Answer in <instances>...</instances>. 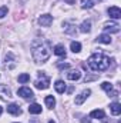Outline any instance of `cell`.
Listing matches in <instances>:
<instances>
[{
  "mask_svg": "<svg viewBox=\"0 0 121 123\" xmlns=\"http://www.w3.org/2000/svg\"><path fill=\"white\" fill-rule=\"evenodd\" d=\"M51 43L46 39H36L31 42V56L36 63H44L50 57Z\"/></svg>",
  "mask_w": 121,
  "mask_h": 123,
  "instance_id": "obj_1",
  "label": "cell"
},
{
  "mask_svg": "<svg viewBox=\"0 0 121 123\" xmlns=\"http://www.w3.org/2000/svg\"><path fill=\"white\" fill-rule=\"evenodd\" d=\"M111 59L110 57H107L105 55H103V53H95V55H93L88 57V67H90L93 72H104V70H107L108 67H110V64H111Z\"/></svg>",
  "mask_w": 121,
  "mask_h": 123,
  "instance_id": "obj_2",
  "label": "cell"
},
{
  "mask_svg": "<svg viewBox=\"0 0 121 123\" xmlns=\"http://www.w3.org/2000/svg\"><path fill=\"white\" fill-rule=\"evenodd\" d=\"M38 76H40V79L36 82V87H37V89H40V90L49 89V86H50V79H49L47 76H44V74H43V72H40V73H38Z\"/></svg>",
  "mask_w": 121,
  "mask_h": 123,
  "instance_id": "obj_3",
  "label": "cell"
},
{
  "mask_svg": "<svg viewBox=\"0 0 121 123\" xmlns=\"http://www.w3.org/2000/svg\"><path fill=\"white\" fill-rule=\"evenodd\" d=\"M17 94L22 96L23 99H34V93H33V90H31L30 87H26V86L20 87V89L17 90Z\"/></svg>",
  "mask_w": 121,
  "mask_h": 123,
  "instance_id": "obj_4",
  "label": "cell"
},
{
  "mask_svg": "<svg viewBox=\"0 0 121 123\" xmlns=\"http://www.w3.org/2000/svg\"><path fill=\"white\" fill-rule=\"evenodd\" d=\"M101 87L107 92V94H108L110 97H117V96H118V92H117V90H114L113 85H111V83H108V82L101 83Z\"/></svg>",
  "mask_w": 121,
  "mask_h": 123,
  "instance_id": "obj_5",
  "label": "cell"
},
{
  "mask_svg": "<svg viewBox=\"0 0 121 123\" xmlns=\"http://www.w3.org/2000/svg\"><path fill=\"white\" fill-rule=\"evenodd\" d=\"M38 23H40L43 27H49V26L53 23V16H51V14H43V16H40Z\"/></svg>",
  "mask_w": 121,
  "mask_h": 123,
  "instance_id": "obj_6",
  "label": "cell"
},
{
  "mask_svg": "<svg viewBox=\"0 0 121 123\" xmlns=\"http://www.w3.org/2000/svg\"><path fill=\"white\" fill-rule=\"evenodd\" d=\"M90 94H91V90H90V89H86V90H83V92H81L78 96H77V97H76V105H78V106H80V105H83V103H84V100H86V99H87Z\"/></svg>",
  "mask_w": 121,
  "mask_h": 123,
  "instance_id": "obj_7",
  "label": "cell"
},
{
  "mask_svg": "<svg viewBox=\"0 0 121 123\" xmlns=\"http://www.w3.org/2000/svg\"><path fill=\"white\" fill-rule=\"evenodd\" d=\"M107 13H108V16L111 17V19H120L121 17V10L120 7H117V6H113V7H108V10H107Z\"/></svg>",
  "mask_w": 121,
  "mask_h": 123,
  "instance_id": "obj_8",
  "label": "cell"
},
{
  "mask_svg": "<svg viewBox=\"0 0 121 123\" xmlns=\"http://www.w3.org/2000/svg\"><path fill=\"white\" fill-rule=\"evenodd\" d=\"M104 31H107V33H118L120 31V25L118 23H107V25H104Z\"/></svg>",
  "mask_w": 121,
  "mask_h": 123,
  "instance_id": "obj_9",
  "label": "cell"
},
{
  "mask_svg": "<svg viewBox=\"0 0 121 123\" xmlns=\"http://www.w3.org/2000/svg\"><path fill=\"white\" fill-rule=\"evenodd\" d=\"M10 97H11V93H10V90L7 89V86L0 85V99L7 100V99H10Z\"/></svg>",
  "mask_w": 121,
  "mask_h": 123,
  "instance_id": "obj_10",
  "label": "cell"
},
{
  "mask_svg": "<svg viewBox=\"0 0 121 123\" xmlns=\"http://www.w3.org/2000/svg\"><path fill=\"white\" fill-rule=\"evenodd\" d=\"M7 112H9L10 115H14V116H19V115H22V110H20V107H19L16 103H11V105H9V106H7Z\"/></svg>",
  "mask_w": 121,
  "mask_h": 123,
  "instance_id": "obj_11",
  "label": "cell"
},
{
  "mask_svg": "<svg viewBox=\"0 0 121 123\" xmlns=\"http://www.w3.org/2000/svg\"><path fill=\"white\" fill-rule=\"evenodd\" d=\"M81 77V73H80V70H77V69H74V70H70L68 73H67V79L68 80H78Z\"/></svg>",
  "mask_w": 121,
  "mask_h": 123,
  "instance_id": "obj_12",
  "label": "cell"
},
{
  "mask_svg": "<svg viewBox=\"0 0 121 123\" xmlns=\"http://www.w3.org/2000/svg\"><path fill=\"white\" fill-rule=\"evenodd\" d=\"M90 117L91 119H105V113L101 109H95L90 113Z\"/></svg>",
  "mask_w": 121,
  "mask_h": 123,
  "instance_id": "obj_13",
  "label": "cell"
},
{
  "mask_svg": "<svg viewBox=\"0 0 121 123\" xmlns=\"http://www.w3.org/2000/svg\"><path fill=\"white\" fill-rule=\"evenodd\" d=\"M110 110H111V113H113L114 116H118V115L121 113V105L117 103V102L111 103V105H110Z\"/></svg>",
  "mask_w": 121,
  "mask_h": 123,
  "instance_id": "obj_14",
  "label": "cell"
},
{
  "mask_svg": "<svg viewBox=\"0 0 121 123\" xmlns=\"http://www.w3.org/2000/svg\"><path fill=\"white\" fill-rule=\"evenodd\" d=\"M98 1H101V0H81V7H83V9H91V7H94Z\"/></svg>",
  "mask_w": 121,
  "mask_h": 123,
  "instance_id": "obj_15",
  "label": "cell"
},
{
  "mask_svg": "<svg viewBox=\"0 0 121 123\" xmlns=\"http://www.w3.org/2000/svg\"><path fill=\"white\" fill-rule=\"evenodd\" d=\"M53 52H54V55L56 56H60V57H66V49H64V46L63 44H57V46H54V49H53Z\"/></svg>",
  "mask_w": 121,
  "mask_h": 123,
  "instance_id": "obj_16",
  "label": "cell"
},
{
  "mask_svg": "<svg viewBox=\"0 0 121 123\" xmlns=\"http://www.w3.org/2000/svg\"><path fill=\"white\" fill-rule=\"evenodd\" d=\"M29 112L31 115H38V113H41V106L38 103H33L29 106Z\"/></svg>",
  "mask_w": 121,
  "mask_h": 123,
  "instance_id": "obj_17",
  "label": "cell"
},
{
  "mask_svg": "<svg viewBox=\"0 0 121 123\" xmlns=\"http://www.w3.org/2000/svg\"><path fill=\"white\" fill-rule=\"evenodd\" d=\"M54 87H56V92L60 93V94L66 92V83H64L63 80H57L56 85H54Z\"/></svg>",
  "mask_w": 121,
  "mask_h": 123,
  "instance_id": "obj_18",
  "label": "cell"
},
{
  "mask_svg": "<svg viewBox=\"0 0 121 123\" xmlns=\"http://www.w3.org/2000/svg\"><path fill=\"white\" fill-rule=\"evenodd\" d=\"M97 42L104 43V44H110V43H111V37H110L108 34H100V36L97 37Z\"/></svg>",
  "mask_w": 121,
  "mask_h": 123,
  "instance_id": "obj_19",
  "label": "cell"
},
{
  "mask_svg": "<svg viewBox=\"0 0 121 123\" xmlns=\"http://www.w3.org/2000/svg\"><path fill=\"white\" fill-rule=\"evenodd\" d=\"M80 30L83 31V33H88L91 30V22L90 20H84L81 23V26H80Z\"/></svg>",
  "mask_w": 121,
  "mask_h": 123,
  "instance_id": "obj_20",
  "label": "cell"
},
{
  "mask_svg": "<svg viewBox=\"0 0 121 123\" xmlns=\"http://www.w3.org/2000/svg\"><path fill=\"white\" fill-rule=\"evenodd\" d=\"M44 102H46V105H47L49 109H53V107L56 106V99H54L53 96H46Z\"/></svg>",
  "mask_w": 121,
  "mask_h": 123,
  "instance_id": "obj_21",
  "label": "cell"
},
{
  "mask_svg": "<svg viewBox=\"0 0 121 123\" xmlns=\"http://www.w3.org/2000/svg\"><path fill=\"white\" fill-rule=\"evenodd\" d=\"M19 83H27V82H30V74H27V73H22V74H19Z\"/></svg>",
  "mask_w": 121,
  "mask_h": 123,
  "instance_id": "obj_22",
  "label": "cell"
},
{
  "mask_svg": "<svg viewBox=\"0 0 121 123\" xmlns=\"http://www.w3.org/2000/svg\"><path fill=\"white\" fill-rule=\"evenodd\" d=\"M63 26H64L66 33H68V34H76V29H74V26H73V25H70V23H64Z\"/></svg>",
  "mask_w": 121,
  "mask_h": 123,
  "instance_id": "obj_23",
  "label": "cell"
},
{
  "mask_svg": "<svg viewBox=\"0 0 121 123\" xmlns=\"http://www.w3.org/2000/svg\"><path fill=\"white\" fill-rule=\"evenodd\" d=\"M70 47H71V52H74V53H78V52L81 50V44H80L78 42H71Z\"/></svg>",
  "mask_w": 121,
  "mask_h": 123,
  "instance_id": "obj_24",
  "label": "cell"
},
{
  "mask_svg": "<svg viewBox=\"0 0 121 123\" xmlns=\"http://www.w3.org/2000/svg\"><path fill=\"white\" fill-rule=\"evenodd\" d=\"M7 12H9V10H7V7H6V6L0 7V19H3V17L7 14Z\"/></svg>",
  "mask_w": 121,
  "mask_h": 123,
  "instance_id": "obj_25",
  "label": "cell"
},
{
  "mask_svg": "<svg viewBox=\"0 0 121 123\" xmlns=\"http://www.w3.org/2000/svg\"><path fill=\"white\" fill-rule=\"evenodd\" d=\"M68 67H70V64H68V63H59V69H60V70L68 69Z\"/></svg>",
  "mask_w": 121,
  "mask_h": 123,
  "instance_id": "obj_26",
  "label": "cell"
},
{
  "mask_svg": "<svg viewBox=\"0 0 121 123\" xmlns=\"http://www.w3.org/2000/svg\"><path fill=\"white\" fill-rule=\"evenodd\" d=\"M95 120H97V123H107V122H104V119H95ZM83 123H91V120L87 119V120H84Z\"/></svg>",
  "mask_w": 121,
  "mask_h": 123,
  "instance_id": "obj_27",
  "label": "cell"
},
{
  "mask_svg": "<svg viewBox=\"0 0 121 123\" xmlns=\"http://www.w3.org/2000/svg\"><path fill=\"white\" fill-rule=\"evenodd\" d=\"M1 113H3V107L0 106V115H1Z\"/></svg>",
  "mask_w": 121,
  "mask_h": 123,
  "instance_id": "obj_28",
  "label": "cell"
},
{
  "mask_svg": "<svg viewBox=\"0 0 121 123\" xmlns=\"http://www.w3.org/2000/svg\"><path fill=\"white\" fill-rule=\"evenodd\" d=\"M49 123H56V122H53V120H50V122H49Z\"/></svg>",
  "mask_w": 121,
  "mask_h": 123,
  "instance_id": "obj_29",
  "label": "cell"
},
{
  "mask_svg": "<svg viewBox=\"0 0 121 123\" xmlns=\"http://www.w3.org/2000/svg\"><path fill=\"white\" fill-rule=\"evenodd\" d=\"M17 123H19V122H17Z\"/></svg>",
  "mask_w": 121,
  "mask_h": 123,
  "instance_id": "obj_30",
  "label": "cell"
}]
</instances>
